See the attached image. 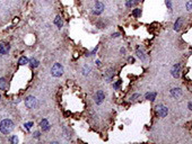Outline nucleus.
Wrapping results in <instances>:
<instances>
[{"instance_id":"393cba45","label":"nucleus","mask_w":192,"mask_h":144,"mask_svg":"<svg viewBox=\"0 0 192 144\" xmlns=\"http://www.w3.org/2000/svg\"><path fill=\"white\" fill-rule=\"evenodd\" d=\"M120 83H121V81H117V82L115 83V84H114V89H117V88L120 87Z\"/></svg>"},{"instance_id":"bb28decb","label":"nucleus","mask_w":192,"mask_h":144,"mask_svg":"<svg viewBox=\"0 0 192 144\" xmlns=\"http://www.w3.org/2000/svg\"><path fill=\"white\" fill-rule=\"evenodd\" d=\"M138 96H139V94H133V96L131 97V100H132V99H135V98H137Z\"/></svg>"},{"instance_id":"ddd939ff","label":"nucleus","mask_w":192,"mask_h":144,"mask_svg":"<svg viewBox=\"0 0 192 144\" xmlns=\"http://www.w3.org/2000/svg\"><path fill=\"white\" fill-rule=\"evenodd\" d=\"M6 88H7L6 79L1 78V79H0V89H1V90H6Z\"/></svg>"},{"instance_id":"2eb2a0df","label":"nucleus","mask_w":192,"mask_h":144,"mask_svg":"<svg viewBox=\"0 0 192 144\" xmlns=\"http://www.w3.org/2000/svg\"><path fill=\"white\" fill-rule=\"evenodd\" d=\"M138 1H139V0H128L125 4H126V7H132V6H135V4H137Z\"/></svg>"},{"instance_id":"f3484780","label":"nucleus","mask_w":192,"mask_h":144,"mask_svg":"<svg viewBox=\"0 0 192 144\" xmlns=\"http://www.w3.org/2000/svg\"><path fill=\"white\" fill-rule=\"evenodd\" d=\"M114 74V72H113V70H108L107 72L105 73V76H106V79H107L108 81L111 80V78H112V76Z\"/></svg>"},{"instance_id":"39448f33","label":"nucleus","mask_w":192,"mask_h":144,"mask_svg":"<svg viewBox=\"0 0 192 144\" xmlns=\"http://www.w3.org/2000/svg\"><path fill=\"white\" fill-rule=\"evenodd\" d=\"M180 72H181V65L178 64H175L173 66V69H172V76H174V78H178V76H180Z\"/></svg>"},{"instance_id":"20e7f679","label":"nucleus","mask_w":192,"mask_h":144,"mask_svg":"<svg viewBox=\"0 0 192 144\" xmlns=\"http://www.w3.org/2000/svg\"><path fill=\"white\" fill-rule=\"evenodd\" d=\"M167 112H168V109L164 105H158L157 108H156V114L159 117H165L167 115Z\"/></svg>"},{"instance_id":"412c9836","label":"nucleus","mask_w":192,"mask_h":144,"mask_svg":"<svg viewBox=\"0 0 192 144\" xmlns=\"http://www.w3.org/2000/svg\"><path fill=\"white\" fill-rule=\"evenodd\" d=\"M24 126H25V128H26V130H31V127L33 126V122H28V123L24 124Z\"/></svg>"},{"instance_id":"dca6fc26","label":"nucleus","mask_w":192,"mask_h":144,"mask_svg":"<svg viewBox=\"0 0 192 144\" xmlns=\"http://www.w3.org/2000/svg\"><path fill=\"white\" fill-rule=\"evenodd\" d=\"M27 63H28V58H27L23 56V58H19V64L20 65H25V64H27Z\"/></svg>"},{"instance_id":"7ed1b4c3","label":"nucleus","mask_w":192,"mask_h":144,"mask_svg":"<svg viewBox=\"0 0 192 144\" xmlns=\"http://www.w3.org/2000/svg\"><path fill=\"white\" fill-rule=\"evenodd\" d=\"M25 105H26L27 108H34L36 105H37V100H36L35 97L33 96H28L25 100Z\"/></svg>"},{"instance_id":"a211bd4d","label":"nucleus","mask_w":192,"mask_h":144,"mask_svg":"<svg viewBox=\"0 0 192 144\" xmlns=\"http://www.w3.org/2000/svg\"><path fill=\"white\" fill-rule=\"evenodd\" d=\"M132 15L135 16V17H139L140 15H141V9H135V10L132 11Z\"/></svg>"},{"instance_id":"b1692460","label":"nucleus","mask_w":192,"mask_h":144,"mask_svg":"<svg viewBox=\"0 0 192 144\" xmlns=\"http://www.w3.org/2000/svg\"><path fill=\"white\" fill-rule=\"evenodd\" d=\"M166 6L168 7V9H172V4H171V0H166Z\"/></svg>"},{"instance_id":"9b49d317","label":"nucleus","mask_w":192,"mask_h":144,"mask_svg":"<svg viewBox=\"0 0 192 144\" xmlns=\"http://www.w3.org/2000/svg\"><path fill=\"white\" fill-rule=\"evenodd\" d=\"M181 25H182V18H178V19L175 22V24H174V29H175V30H178V29L181 28Z\"/></svg>"},{"instance_id":"f257e3e1","label":"nucleus","mask_w":192,"mask_h":144,"mask_svg":"<svg viewBox=\"0 0 192 144\" xmlns=\"http://www.w3.org/2000/svg\"><path fill=\"white\" fill-rule=\"evenodd\" d=\"M14 128V124L10 119H4L0 123V130L2 134H9Z\"/></svg>"},{"instance_id":"f8f14e48","label":"nucleus","mask_w":192,"mask_h":144,"mask_svg":"<svg viewBox=\"0 0 192 144\" xmlns=\"http://www.w3.org/2000/svg\"><path fill=\"white\" fill-rule=\"evenodd\" d=\"M54 24H55L59 28H61V27H62V20H61L60 16H56V17H55V19H54Z\"/></svg>"},{"instance_id":"f03ea898","label":"nucleus","mask_w":192,"mask_h":144,"mask_svg":"<svg viewBox=\"0 0 192 144\" xmlns=\"http://www.w3.org/2000/svg\"><path fill=\"white\" fill-rule=\"evenodd\" d=\"M51 73L53 76H60L63 73V68L60 63H55L51 69Z\"/></svg>"},{"instance_id":"6e6552de","label":"nucleus","mask_w":192,"mask_h":144,"mask_svg":"<svg viewBox=\"0 0 192 144\" xmlns=\"http://www.w3.org/2000/svg\"><path fill=\"white\" fill-rule=\"evenodd\" d=\"M9 52V45L1 43L0 44V54H7Z\"/></svg>"},{"instance_id":"4468645a","label":"nucleus","mask_w":192,"mask_h":144,"mask_svg":"<svg viewBox=\"0 0 192 144\" xmlns=\"http://www.w3.org/2000/svg\"><path fill=\"white\" fill-rule=\"evenodd\" d=\"M155 97H156V94H155V92H151V94L149 92V94H146V98L148 99V100H151V101L155 100Z\"/></svg>"},{"instance_id":"9d476101","label":"nucleus","mask_w":192,"mask_h":144,"mask_svg":"<svg viewBox=\"0 0 192 144\" xmlns=\"http://www.w3.org/2000/svg\"><path fill=\"white\" fill-rule=\"evenodd\" d=\"M41 127H42L43 130H47L50 128V125H49V123H47L46 119H43V120L41 122Z\"/></svg>"},{"instance_id":"a878e982","label":"nucleus","mask_w":192,"mask_h":144,"mask_svg":"<svg viewBox=\"0 0 192 144\" xmlns=\"http://www.w3.org/2000/svg\"><path fill=\"white\" fill-rule=\"evenodd\" d=\"M34 136H35V137H38V136H40V133H38V132H35V133H34Z\"/></svg>"},{"instance_id":"5701e85b","label":"nucleus","mask_w":192,"mask_h":144,"mask_svg":"<svg viewBox=\"0 0 192 144\" xmlns=\"http://www.w3.org/2000/svg\"><path fill=\"white\" fill-rule=\"evenodd\" d=\"M186 9L187 10H192V1L186 2Z\"/></svg>"},{"instance_id":"423d86ee","label":"nucleus","mask_w":192,"mask_h":144,"mask_svg":"<svg viewBox=\"0 0 192 144\" xmlns=\"http://www.w3.org/2000/svg\"><path fill=\"white\" fill-rule=\"evenodd\" d=\"M103 9H104V4L99 1H96V4H95V14H96V15L102 14Z\"/></svg>"},{"instance_id":"0eeeda50","label":"nucleus","mask_w":192,"mask_h":144,"mask_svg":"<svg viewBox=\"0 0 192 144\" xmlns=\"http://www.w3.org/2000/svg\"><path fill=\"white\" fill-rule=\"evenodd\" d=\"M105 98V96H104V92L102 91V90H98V91L96 92V104H102V101H103V99Z\"/></svg>"},{"instance_id":"4be33fe9","label":"nucleus","mask_w":192,"mask_h":144,"mask_svg":"<svg viewBox=\"0 0 192 144\" xmlns=\"http://www.w3.org/2000/svg\"><path fill=\"white\" fill-rule=\"evenodd\" d=\"M10 142L11 143H14V144H16V143H18V138H17V136H13L10 138Z\"/></svg>"},{"instance_id":"1a4fd4ad","label":"nucleus","mask_w":192,"mask_h":144,"mask_svg":"<svg viewBox=\"0 0 192 144\" xmlns=\"http://www.w3.org/2000/svg\"><path fill=\"white\" fill-rule=\"evenodd\" d=\"M171 94L174 97V98H177V97H180L181 94H182V91H181L180 88H174V89L171 90Z\"/></svg>"},{"instance_id":"6ab92c4d","label":"nucleus","mask_w":192,"mask_h":144,"mask_svg":"<svg viewBox=\"0 0 192 144\" xmlns=\"http://www.w3.org/2000/svg\"><path fill=\"white\" fill-rule=\"evenodd\" d=\"M31 65H32V68L38 66V61L35 60V58H32V60H31Z\"/></svg>"},{"instance_id":"c85d7f7f","label":"nucleus","mask_w":192,"mask_h":144,"mask_svg":"<svg viewBox=\"0 0 192 144\" xmlns=\"http://www.w3.org/2000/svg\"><path fill=\"white\" fill-rule=\"evenodd\" d=\"M189 108L192 110V102H189Z\"/></svg>"},{"instance_id":"aec40b11","label":"nucleus","mask_w":192,"mask_h":144,"mask_svg":"<svg viewBox=\"0 0 192 144\" xmlns=\"http://www.w3.org/2000/svg\"><path fill=\"white\" fill-rule=\"evenodd\" d=\"M137 55H138V58H142V60H144V58H145V55H144V52H142V51H140V50H137Z\"/></svg>"},{"instance_id":"cd10ccee","label":"nucleus","mask_w":192,"mask_h":144,"mask_svg":"<svg viewBox=\"0 0 192 144\" xmlns=\"http://www.w3.org/2000/svg\"><path fill=\"white\" fill-rule=\"evenodd\" d=\"M119 36V33H115V34H113V37H117Z\"/></svg>"}]
</instances>
